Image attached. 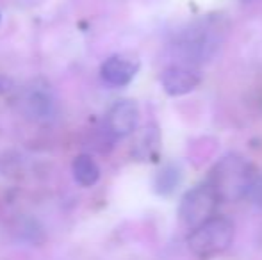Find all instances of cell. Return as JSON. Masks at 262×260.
<instances>
[{
  "label": "cell",
  "mask_w": 262,
  "mask_h": 260,
  "mask_svg": "<svg viewBox=\"0 0 262 260\" xmlns=\"http://www.w3.org/2000/svg\"><path fill=\"white\" fill-rule=\"evenodd\" d=\"M253 178L255 175L252 166L243 157L227 155L214 166L207 182L214 187L221 201H232L246 196Z\"/></svg>",
  "instance_id": "obj_1"
},
{
  "label": "cell",
  "mask_w": 262,
  "mask_h": 260,
  "mask_svg": "<svg viewBox=\"0 0 262 260\" xmlns=\"http://www.w3.org/2000/svg\"><path fill=\"white\" fill-rule=\"evenodd\" d=\"M234 223L225 216H212L191 230L187 248L200 258H210L223 253L234 241Z\"/></svg>",
  "instance_id": "obj_2"
},
{
  "label": "cell",
  "mask_w": 262,
  "mask_h": 260,
  "mask_svg": "<svg viewBox=\"0 0 262 260\" xmlns=\"http://www.w3.org/2000/svg\"><path fill=\"white\" fill-rule=\"evenodd\" d=\"M221 45V32L209 21L194 23L179 36L175 49L182 61L189 64L207 63L216 56Z\"/></svg>",
  "instance_id": "obj_3"
},
{
  "label": "cell",
  "mask_w": 262,
  "mask_h": 260,
  "mask_svg": "<svg viewBox=\"0 0 262 260\" xmlns=\"http://www.w3.org/2000/svg\"><path fill=\"white\" fill-rule=\"evenodd\" d=\"M220 196L214 191V187L209 182H204L200 185H194L193 189L186 193L179 205V218L182 225L187 228H196L204 221L214 216V210L217 207Z\"/></svg>",
  "instance_id": "obj_4"
},
{
  "label": "cell",
  "mask_w": 262,
  "mask_h": 260,
  "mask_svg": "<svg viewBox=\"0 0 262 260\" xmlns=\"http://www.w3.org/2000/svg\"><path fill=\"white\" fill-rule=\"evenodd\" d=\"M139 72V61L132 56L116 54L111 56L100 66V77L107 86L125 87L134 80Z\"/></svg>",
  "instance_id": "obj_5"
},
{
  "label": "cell",
  "mask_w": 262,
  "mask_h": 260,
  "mask_svg": "<svg viewBox=\"0 0 262 260\" xmlns=\"http://www.w3.org/2000/svg\"><path fill=\"white\" fill-rule=\"evenodd\" d=\"M202 82L198 72L187 68V66H169L161 73V86L169 97H184L193 93Z\"/></svg>",
  "instance_id": "obj_6"
},
{
  "label": "cell",
  "mask_w": 262,
  "mask_h": 260,
  "mask_svg": "<svg viewBox=\"0 0 262 260\" xmlns=\"http://www.w3.org/2000/svg\"><path fill=\"white\" fill-rule=\"evenodd\" d=\"M139 122V107L134 100H118L107 112V130L116 137L132 134Z\"/></svg>",
  "instance_id": "obj_7"
},
{
  "label": "cell",
  "mask_w": 262,
  "mask_h": 260,
  "mask_svg": "<svg viewBox=\"0 0 262 260\" xmlns=\"http://www.w3.org/2000/svg\"><path fill=\"white\" fill-rule=\"evenodd\" d=\"M24 111L29 114V118L43 122V120H52L57 114V104L49 91L39 87L27 93L24 100Z\"/></svg>",
  "instance_id": "obj_8"
},
{
  "label": "cell",
  "mask_w": 262,
  "mask_h": 260,
  "mask_svg": "<svg viewBox=\"0 0 262 260\" xmlns=\"http://www.w3.org/2000/svg\"><path fill=\"white\" fill-rule=\"evenodd\" d=\"M72 173L75 182L82 187H93L100 180V168H98L97 160L86 153H82L73 160Z\"/></svg>",
  "instance_id": "obj_9"
},
{
  "label": "cell",
  "mask_w": 262,
  "mask_h": 260,
  "mask_svg": "<svg viewBox=\"0 0 262 260\" xmlns=\"http://www.w3.org/2000/svg\"><path fill=\"white\" fill-rule=\"evenodd\" d=\"M180 180H182V171L177 164H166L164 168L157 171L156 180H154V187H156L157 195L168 196L179 187Z\"/></svg>",
  "instance_id": "obj_10"
},
{
  "label": "cell",
  "mask_w": 262,
  "mask_h": 260,
  "mask_svg": "<svg viewBox=\"0 0 262 260\" xmlns=\"http://www.w3.org/2000/svg\"><path fill=\"white\" fill-rule=\"evenodd\" d=\"M245 198H248L255 207L262 208V175H257V177L253 178Z\"/></svg>",
  "instance_id": "obj_11"
},
{
  "label": "cell",
  "mask_w": 262,
  "mask_h": 260,
  "mask_svg": "<svg viewBox=\"0 0 262 260\" xmlns=\"http://www.w3.org/2000/svg\"><path fill=\"white\" fill-rule=\"evenodd\" d=\"M11 89H13V80L7 79L6 75H2V73H0V94L7 93V91H11Z\"/></svg>",
  "instance_id": "obj_12"
},
{
  "label": "cell",
  "mask_w": 262,
  "mask_h": 260,
  "mask_svg": "<svg viewBox=\"0 0 262 260\" xmlns=\"http://www.w3.org/2000/svg\"><path fill=\"white\" fill-rule=\"evenodd\" d=\"M0 21H2V16H0Z\"/></svg>",
  "instance_id": "obj_13"
}]
</instances>
